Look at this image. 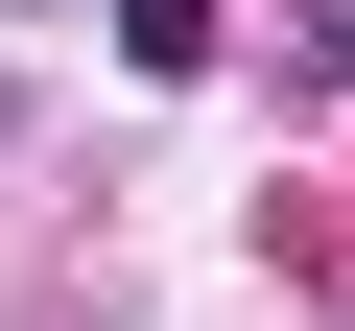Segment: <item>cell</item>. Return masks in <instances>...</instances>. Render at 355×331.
Listing matches in <instances>:
<instances>
[{"instance_id":"6da1fadb","label":"cell","mask_w":355,"mask_h":331,"mask_svg":"<svg viewBox=\"0 0 355 331\" xmlns=\"http://www.w3.org/2000/svg\"><path fill=\"white\" fill-rule=\"evenodd\" d=\"M214 48H237V24H214V0H119V71H166V95H190Z\"/></svg>"}]
</instances>
